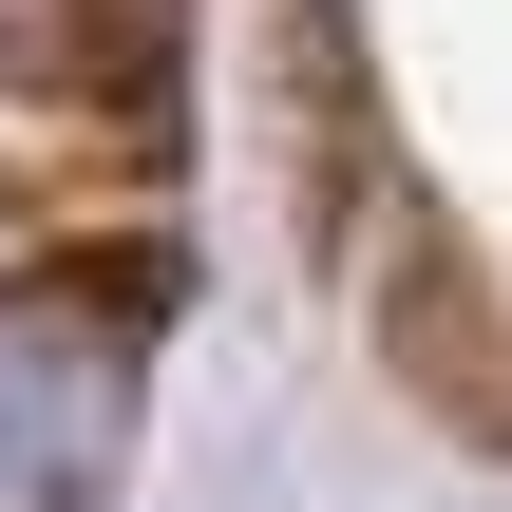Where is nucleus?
<instances>
[{
  "label": "nucleus",
  "instance_id": "obj_1",
  "mask_svg": "<svg viewBox=\"0 0 512 512\" xmlns=\"http://www.w3.org/2000/svg\"><path fill=\"white\" fill-rule=\"evenodd\" d=\"M190 285V0H0V512H114Z\"/></svg>",
  "mask_w": 512,
  "mask_h": 512
}]
</instances>
